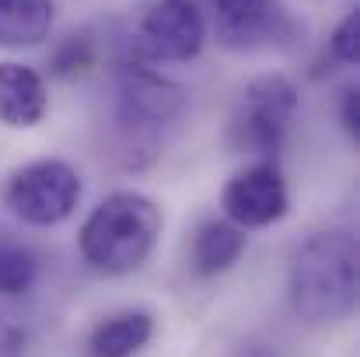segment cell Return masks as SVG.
I'll list each match as a JSON object with an SVG mask.
<instances>
[{
  "instance_id": "9",
  "label": "cell",
  "mask_w": 360,
  "mask_h": 357,
  "mask_svg": "<svg viewBox=\"0 0 360 357\" xmlns=\"http://www.w3.org/2000/svg\"><path fill=\"white\" fill-rule=\"evenodd\" d=\"M49 113V92L35 67L0 63V123L11 130H35Z\"/></svg>"
},
{
  "instance_id": "3",
  "label": "cell",
  "mask_w": 360,
  "mask_h": 357,
  "mask_svg": "<svg viewBox=\"0 0 360 357\" xmlns=\"http://www.w3.org/2000/svg\"><path fill=\"white\" fill-rule=\"evenodd\" d=\"M189 113V95L179 81L133 60L116 77L112 119L120 133L122 168H143L161 154V133Z\"/></svg>"
},
{
  "instance_id": "2",
  "label": "cell",
  "mask_w": 360,
  "mask_h": 357,
  "mask_svg": "<svg viewBox=\"0 0 360 357\" xmlns=\"http://www.w3.org/2000/svg\"><path fill=\"white\" fill-rule=\"evenodd\" d=\"M161 232L165 214L147 193L116 189L102 196L84 218L77 232V249L91 270L105 277H126L154 256Z\"/></svg>"
},
{
  "instance_id": "11",
  "label": "cell",
  "mask_w": 360,
  "mask_h": 357,
  "mask_svg": "<svg viewBox=\"0 0 360 357\" xmlns=\"http://www.w3.org/2000/svg\"><path fill=\"white\" fill-rule=\"evenodd\" d=\"M56 21V0H0V49L42 46Z\"/></svg>"
},
{
  "instance_id": "6",
  "label": "cell",
  "mask_w": 360,
  "mask_h": 357,
  "mask_svg": "<svg viewBox=\"0 0 360 357\" xmlns=\"http://www.w3.org/2000/svg\"><path fill=\"white\" fill-rule=\"evenodd\" d=\"M203 46L207 14L196 0H147L129 35V49L140 63H189Z\"/></svg>"
},
{
  "instance_id": "1",
  "label": "cell",
  "mask_w": 360,
  "mask_h": 357,
  "mask_svg": "<svg viewBox=\"0 0 360 357\" xmlns=\"http://www.w3.org/2000/svg\"><path fill=\"white\" fill-rule=\"evenodd\" d=\"M287 298L311 326L343 322L360 298V245L347 228H322L304 238L287 266Z\"/></svg>"
},
{
  "instance_id": "13",
  "label": "cell",
  "mask_w": 360,
  "mask_h": 357,
  "mask_svg": "<svg viewBox=\"0 0 360 357\" xmlns=\"http://www.w3.org/2000/svg\"><path fill=\"white\" fill-rule=\"evenodd\" d=\"M39 280V256L21 242H0V294L21 298Z\"/></svg>"
},
{
  "instance_id": "7",
  "label": "cell",
  "mask_w": 360,
  "mask_h": 357,
  "mask_svg": "<svg viewBox=\"0 0 360 357\" xmlns=\"http://www.w3.org/2000/svg\"><path fill=\"white\" fill-rule=\"evenodd\" d=\"M210 21L217 42L231 53L283 49L301 35V25L283 0H210Z\"/></svg>"
},
{
  "instance_id": "15",
  "label": "cell",
  "mask_w": 360,
  "mask_h": 357,
  "mask_svg": "<svg viewBox=\"0 0 360 357\" xmlns=\"http://www.w3.org/2000/svg\"><path fill=\"white\" fill-rule=\"evenodd\" d=\"M329 53H333V60L343 63V67H357L360 63V11H347L343 21L333 28Z\"/></svg>"
},
{
  "instance_id": "5",
  "label": "cell",
  "mask_w": 360,
  "mask_h": 357,
  "mask_svg": "<svg viewBox=\"0 0 360 357\" xmlns=\"http://www.w3.org/2000/svg\"><path fill=\"white\" fill-rule=\"evenodd\" d=\"M84 196L81 172L63 158H35L14 168L4 182L7 211L28 228H60L67 225Z\"/></svg>"
},
{
  "instance_id": "8",
  "label": "cell",
  "mask_w": 360,
  "mask_h": 357,
  "mask_svg": "<svg viewBox=\"0 0 360 357\" xmlns=\"http://www.w3.org/2000/svg\"><path fill=\"white\" fill-rule=\"evenodd\" d=\"M221 211L224 221L241 232L280 225L290 211V189L276 158H255L252 165L235 172L221 193Z\"/></svg>"
},
{
  "instance_id": "16",
  "label": "cell",
  "mask_w": 360,
  "mask_h": 357,
  "mask_svg": "<svg viewBox=\"0 0 360 357\" xmlns=\"http://www.w3.org/2000/svg\"><path fill=\"white\" fill-rule=\"evenodd\" d=\"M340 123H343L347 137L357 140L360 137V92L357 88H343V95H340Z\"/></svg>"
},
{
  "instance_id": "14",
  "label": "cell",
  "mask_w": 360,
  "mask_h": 357,
  "mask_svg": "<svg viewBox=\"0 0 360 357\" xmlns=\"http://www.w3.org/2000/svg\"><path fill=\"white\" fill-rule=\"evenodd\" d=\"M95 42H91V35L88 32H77V35H67L56 49H53V56H49V74L53 77H77V74H88L91 67H95Z\"/></svg>"
},
{
  "instance_id": "4",
  "label": "cell",
  "mask_w": 360,
  "mask_h": 357,
  "mask_svg": "<svg viewBox=\"0 0 360 357\" xmlns=\"http://www.w3.org/2000/svg\"><path fill=\"white\" fill-rule=\"evenodd\" d=\"M301 92L287 74H259L245 84L228 123V144L238 154L276 158L294 130Z\"/></svg>"
},
{
  "instance_id": "12",
  "label": "cell",
  "mask_w": 360,
  "mask_h": 357,
  "mask_svg": "<svg viewBox=\"0 0 360 357\" xmlns=\"http://www.w3.org/2000/svg\"><path fill=\"white\" fill-rule=\"evenodd\" d=\"M248 245V235L235 228L231 221H203L193 235V270L200 277H217L228 273L235 263L241 259Z\"/></svg>"
},
{
  "instance_id": "10",
  "label": "cell",
  "mask_w": 360,
  "mask_h": 357,
  "mask_svg": "<svg viewBox=\"0 0 360 357\" xmlns=\"http://www.w3.org/2000/svg\"><path fill=\"white\" fill-rule=\"evenodd\" d=\"M154 337V315L147 308H126L102 319L88 337L91 357H136Z\"/></svg>"
}]
</instances>
